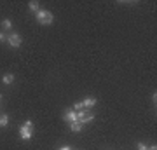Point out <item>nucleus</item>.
Here are the masks:
<instances>
[{
	"instance_id": "nucleus-1",
	"label": "nucleus",
	"mask_w": 157,
	"mask_h": 150,
	"mask_svg": "<svg viewBox=\"0 0 157 150\" xmlns=\"http://www.w3.org/2000/svg\"><path fill=\"white\" fill-rule=\"evenodd\" d=\"M35 17H37V21H39L40 25H52V21H54L52 12L45 11V9H40V11L35 14Z\"/></svg>"
},
{
	"instance_id": "nucleus-2",
	"label": "nucleus",
	"mask_w": 157,
	"mask_h": 150,
	"mask_svg": "<svg viewBox=\"0 0 157 150\" xmlns=\"http://www.w3.org/2000/svg\"><path fill=\"white\" fill-rule=\"evenodd\" d=\"M21 42H23V39H21V35L19 33H9L7 35V44L11 45V47H14V49H17L19 45H21Z\"/></svg>"
},
{
	"instance_id": "nucleus-3",
	"label": "nucleus",
	"mask_w": 157,
	"mask_h": 150,
	"mask_svg": "<svg viewBox=\"0 0 157 150\" xmlns=\"http://www.w3.org/2000/svg\"><path fill=\"white\" fill-rule=\"evenodd\" d=\"M19 136H21V140H25V141L32 140V129H28V128H25V126H21V128H19Z\"/></svg>"
},
{
	"instance_id": "nucleus-4",
	"label": "nucleus",
	"mask_w": 157,
	"mask_h": 150,
	"mask_svg": "<svg viewBox=\"0 0 157 150\" xmlns=\"http://www.w3.org/2000/svg\"><path fill=\"white\" fill-rule=\"evenodd\" d=\"M63 119H65L68 124L75 122V121H77V113H75V110H67L65 113H63Z\"/></svg>"
},
{
	"instance_id": "nucleus-5",
	"label": "nucleus",
	"mask_w": 157,
	"mask_h": 150,
	"mask_svg": "<svg viewBox=\"0 0 157 150\" xmlns=\"http://www.w3.org/2000/svg\"><path fill=\"white\" fill-rule=\"evenodd\" d=\"M96 98H93V96H87V98H84V101H82V105H84V108H87V110H91L93 106H96Z\"/></svg>"
},
{
	"instance_id": "nucleus-6",
	"label": "nucleus",
	"mask_w": 157,
	"mask_h": 150,
	"mask_svg": "<svg viewBox=\"0 0 157 150\" xmlns=\"http://www.w3.org/2000/svg\"><path fill=\"white\" fill-rule=\"evenodd\" d=\"M68 126H70V131H73V133H78L80 129L84 128V124H82V122H78V121H75V122H70Z\"/></svg>"
},
{
	"instance_id": "nucleus-7",
	"label": "nucleus",
	"mask_w": 157,
	"mask_h": 150,
	"mask_svg": "<svg viewBox=\"0 0 157 150\" xmlns=\"http://www.w3.org/2000/svg\"><path fill=\"white\" fill-rule=\"evenodd\" d=\"M39 11H40L39 2H30V4H28V12H32V14H37Z\"/></svg>"
},
{
	"instance_id": "nucleus-8",
	"label": "nucleus",
	"mask_w": 157,
	"mask_h": 150,
	"mask_svg": "<svg viewBox=\"0 0 157 150\" xmlns=\"http://www.w3.org/2000/svg\"><path fill=\"white\" fill-rule=\"evenodd\" d=\"M93 119H94V115H93V112H91V110H87V112H86V113H84V117H82V119H80L78 122L86 124V122H91Z\"/></svg>"
},
{
	"instance_id": "nucleus-9",
	"label": "nucleus",
	"mask_w": 157,
	"mask_h": 150,
	"mask_svg": "<svg viewBox=\"0 0 157 150\" xmlns=\"http://www.w3.org/2000/svg\"><path fill=\"white\" fill-rule=\"evenodd\" d=\"M2 82L6 84V86H11L14 82V73H6L4 77H2Z\"/></svg>"
},
{
	"instance_id": "nucleus-10",
	"label": "nucleus",
	"mask_w": 157,
	"mask_h": 150,
	"mask_svg": "<svg viewBox=\"0 0 157 150\" xmlns=\"http://www.w3.org/2000/svg\"><path fill=\"white\" fill-rule=\"evenodd\" d=\"M7 124H9V115L7 113H2L0 115V128H6Z\"/></svg>"
},
{
	"instance_id": "nucleus-11",
	"label": "nucleus",
	"mask_w": 157,
	"mask_h": 150,
	"mask_svg": "<svg viewBox=\"0 0 157 150\" xmlns=\"http://www.w3.org/2000/svg\"><path fill=\"white\" fill-rule=\"evenodd\" d=\"M2 28H4V30H11V28H12V23H11L9 17H6V19L2 21Z\"/></svg>"
},
{
	"instance_id": "nucleus-12",
	"label": "nucleus",
	"mask_w": 157,
	"mask_h": 150,
	"mask_svg": "<svg viewBox=\"0 0 157 150\" xmlns=\"http://www.w3.org/2000/svg\"><path fill=\"white\" fill-rule=\"evenodd\" d=\"M73 108H75V112H78V110H84V105H82V101H77V103L73 105Z\"/></svg>"
},
{
	"instance_id": "nucleus-13",
	"label": "nucleus",
	"mask_w": 157,
	"mask_h": 150,
	"mask_svg": "<svg viewBox=\"0 0 157 150\" xmlns=\"http://www.w3.org/2000/svg\"><path fill=\"white\" fill-rule=\"evenodd\" d=\"M2 42H7V35L4 33V32H0V44Z\"/></svg>"
},
{
	"instance_id": "nucleus-14",
	"label": "nucleus",
	"mask_w": 157,
	"mask_h": 150,
	"mask_svg": "<svg viewBox=\"0 0 157 150\" xmlns=\"http://www.w3.org/2000/svg\"><path fill=\"white\" fill-rule=\"evenodd\" d=\"M23 126H25V128H28V129H32V128H33V122H32V121H25Z\"/></svg>"
},
{
	"instance_id": "nucleus-15",
	"label": "nucleus",
	"mask_w": 157,
	"mask_h": 150,
	"mask_svg": "<svg viewBox=\"0 0 157 150\" xmlns=\"http://www.w3.org/2000/svg\"><path fill=\"white\" fill-rule=\"evenodd\" d=\"M148 147H147L145 143H138V150H147Z\"/></svg>"
},
{
	"instance_id": "nucleus-16",
	"label": "nucleus",
	"mask_w": 157,
	"mask_h": 150,
	"mask_svg": "<svg viewBox=\"0 0 157 150\" xmlns=\"http://www.w3.org/2000/svg\"><path fill=\"white\" fill-rule=\"evenodd\" d=\"M155 101H157V93H154V94H152V103L155 105Z\"/></svg>"
},
{
	"instance_id": "nucleus-17",
	"label": "nucleus",
	"mask_w": 157,
	"mask_h": 150,
	"mask_svg": "<svg viewBox=\"0 0 157 150\" xmlns=\"http://www.w3.org/2000/svg\"><path fill=\"white\" fill-rule=\"evenodd\" d=\"M59 150H72V148H70L68 145H65V147H61V148H59Z\"/></svg>"
},
{
	"instance_id": "nucleus-18",
	"label": "nucleus",
	"mask_w": 157,
	"mask_h": 150,
	"mask_svg": "<svg viewBox=\"0 0 157 150\" xmlns=\"http://www.w3.org/2000/svg\"><path fill=\"white\" fill-rule=\"evenodd\" d=\"M147 150H157V147H155V145H152V147H148Z\"/></svg>"
},
{
	"instance_id": "nucleus-19",
	"label": "nucleus",
	"mask_w": 157,
	"mask_h": 150,
	"mask_svg": "<svg viewBox=\"0 0 157 150\" xmlns=\"http://www.w3.org/2000/svg\"><path fill=\"white\" fill-rule=\"evenodd\" d=\"M0 100H2V96H0Z\"/></svg>"
}]
</instances>
